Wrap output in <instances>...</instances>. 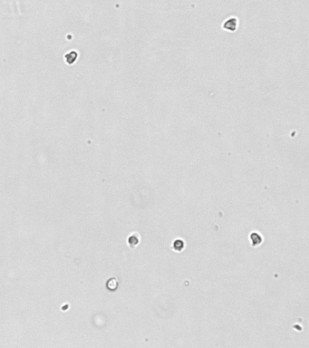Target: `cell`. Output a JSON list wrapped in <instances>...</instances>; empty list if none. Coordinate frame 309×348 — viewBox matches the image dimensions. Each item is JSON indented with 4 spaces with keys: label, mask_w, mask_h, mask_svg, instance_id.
<instances>
[{
    "label": "cell",
    "mask_w": 309,
    "mask_h": 348,
    "mask_svg": "<svg viewBox=\"0 0 309 348\" xmlns=\"http://www.w3.org/2000/svg\"><path fill=\"white\" fill-rule=\"evenodd\" d=\"M250 238H251V239H252L253 245H257V244H259V243L261 242V238H260V236H259V235H257L256 233H253V234L250 236Z\"/></svg>",
    "instance_id": "obj_2"
},
{
    "label": "cell",
    "mask_w": 309,
    "mask_h": 348,
    "mask_svg": "<svg viewBox=\"0 0 309 348\" xmlns=\"http://www.w3.org/2000/svg\"><path fill=\"white\" fill-rule=\"evenodd\" d=\"M77 56H78V55H77V53L75 51H71L69 54L65 55V61H66L67 64L72 65V64H74L75 62Z\"/></svg>",
    "instance_id": "obj_1"
}]
</instances>
